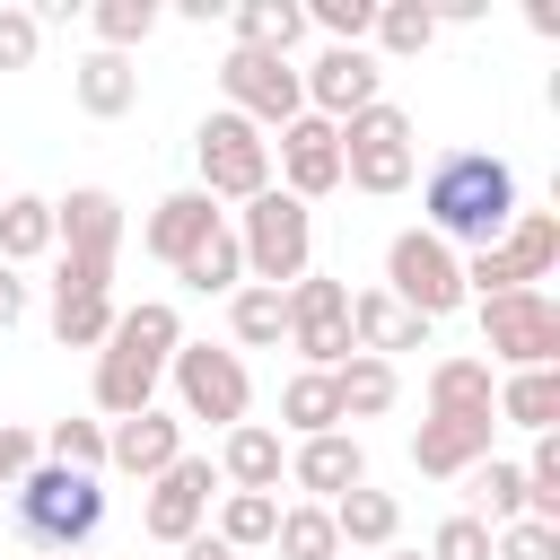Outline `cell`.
<instances>
[{
  "label": "cell",
  "instance_id": "21",
  "mask_svg": "<svg viewBox=\"0 0 560 560\" xmlns=\"http://www.w3.org/2000/svg\"><path fill=\"white\" fill-rule=\"evenodd\" d=\"M350 341H359L368 359H394V350H429V324H420L411 306H394L385 289H359V298H350Z\"/></svg>",
  "mask_w": 560,
  "mask_h": 560
},
{
  "label": "cell",
  "instance_id": "19",
  "mask_svg": "<svg viewBox=\"0 0 560 560\" xmlns=\"http://www.w3.org/2000/svg\"><path fill=\"white\" fill-rule=\"evenodd\" d=\"M280 472H289V455H280V429H262V420H236V429L219 438V481H228V490H271V499H280Z\"/></svg>",
  "mask_w": 560,
  "mask_h": 560
},
{
  "label": "cell",
  "instance_id": "40",
  "mask_svg": "<svg viewBox=\"0 0 560 560\" xmlns=\"http://www.w3.org/2000/svg\"><path fill=\"white\" fill-rule=\"evenodd\" d=\"M44 464L105 472V420H52V429H44Z\"/></svg>",
  "mask_w": 560,
  "mask_h": 560
},
{
  "label": "cell",
  "instance_id": "28",
  "mask_svg": "<svg viewBox=\"0 0 560 560\" xmlns=\"http://www.w3.org/2000/svg\"><path fill=\"white\" fill-rule=\"evenodd\" d=\"M35 254H52V201L44 192H0V262L18 271Z\"/></svg>",
  "mask_w": 560,
  "mask_h": 560
},
{
  "label": "cell",
  "instance_id": "6",
  "mask_svg": "<svg viewBox=\"0 0 560 560\" xmlns=\"http://www.w3.org/2000/svg\"><path fill=\"white\" fill-rule=\"evenodd\" d=\"M411 166H420V149H411V114L402 105H368V114L341 122V184L385 201V192L411 184Z\"/></svg>",
  "mask_w": 560,
  "mask_h": 560
},
{
  "label": "cell",
  "instance_id": "36",
  "mask_svg": "<svg viewBox=\"0 0 560 560\" xmlns=\"http://www.w3.org/2000/svg\"><path fill=\"white\" fill-rule=\"evenodd\" d=\"M271 551H280V560H332V551H341V534H332V508H315V499L280 508V525H271Z\"/></svg>",
  "mask_w": 560,
  "mask_h": 560
},
{
  "label": "cell",
  "instance_id": "45",
  "mask_svg": "<svg viewBox=\"0 0 560 560\" xmlns=\"http://www.w3.org/2000/svg\"><path fill=\"white\" fill-rule=\"evenodd\" d=\"M35 464H44V438H35V429H18V420H9V429H0V490H18V481H26V472H35Z\"/></svg>",
  "mask_w": 560,
  "mask_h": 560
},
{
  "label": "cell",
  "instance_id": "48",
  "mask_svg": "<svg viewBox=\"0 0 560 560\" xmlns=\"http://www.w3.org/2000/svg\"><path fill=\"white\" fill-rule=\"evenodd\" d=\"M175 551H184V560H236V551H228V542H219V534H210V525H201V534H192V542H175Z\"/></svg>",
  "mask_w": 560,
  "mask_h": 560
},
{
  "label": "cell",
  "instance_id": "29",
  "mask_svg": "<svg viewBox=\"0 0 560 560\" xmlns=\"http://www.w3.org/2000/svg\"><path fill=\"white\" fill-rule=\"evenodd\" d=\"M490 394H499V385H490V359H464V350H455V359L429 368V411H472V420H490Z\"/></svg>",
  "mask_w": 560,
  "mask_h": 560
},
{
  "label": "cell",
  "instance_id": "15",
  "mask_svg": "<svg viewBox=\"0 0 560 560\" xmlns=\"http://www.w3.org/2000/svg\"><path fill=\"white\" fill-rule=\"evenodd\" d=\"M490 429H499V420H472V411H429V420L411 429V464H420L429 481H455V472H472V464L490 455Z\"/></svg>",
  "mask_w": 560,
  "mask_h": 560
},
{
  "label": "cell",
  "instance_id": "3",
  "mask_svg": "<svg viewBox=\"0 0 560 560\" xmlns=\"http://www.w3.org/2000/svg\"><path fill=\"white\" fill-rule=\"evenodd\" d=\"M236 245H245L254 289H289V280H306V262H315V210L271 184V192H254V201L236 210Z\"/></svg>",
  "mask_w": 560,
  "mask_h": 560
},
{
  "label": "cell",
  "instance_id": "25",
  "mask_svg": "<svg viewBox=\"0 0 560 560\" xmlns=\"http://www.w3.org/2000/svg\"><path fill=\"white\" fill-rule=\"evenodd\" d=\"M70 88H79V114H96V122H114V114L140 105V70H131V52H88Z\"/></svg>",
  "mask_w": 560,
  "mask_h": 560
},
{
  "label": "cell",
  "instance_id": "16",
  "mask_svg": "<svg viewBox=\"0 0 560 560\" xmlns=\"http://www.w3.org/2000/svg\"><path fill=\"white\" fill-rule=\"evenodd\" d=\"M289 481L315 499V508H332L341 490H359L368 481V446L350 438V429H324V438H298V455H289Z\"/></svg>",
  "mask_w": 560,
  "mask_h": 560
},
{
  "label": "cell",
  "instance_id": "34",
  "mask_svg": "<svg viewBox=\"0 0 560 560\" xmlns=\"http://www.w3.org/2000/svg\"><path fill=\"white\" fill-rule=\"evenodd\" d=\"M228 332H236L245 350H280V341H289V298H280V289H254V280H245V289L228 298Z\"/></svg>",
  "mask_w": 560,
  "mask_h": 560
},
{
  "label": "cell",
  "instance_id": "22",
  "mask_svg": "<svg viewBox=\"0 0 560 560\" xmlns=\"http://www.w3.org/2000/svg\"><path fill=\"white\" fill-rule=\"evenodd\" d=\"M490 254L508 262V280H516V289H534V280H551V262H560V219H551V210H516V219H508V236H499Z\"/></svg>",
  "mask_w": 560,
  "mask_h": 560
},
{
  "label": "cell",
  "instance_id": "39",
  "mask_svg": "<svg viewBox=\"0 0 560 560\" xmlns=\"http://www.w3.org/2000/svg\"><path fill=\"white\" fill-rule=\"evenodd\" d=\"M429 35H438V9H420V0H376V44H385L394 61L429 52Z\"/></svg>",
  "mask_w": 560,
  "mask_h": 560
},
{
  "label": "cell",
  "instance_id": "46",
  "mask_svg": "<svg viewBox=\"0 0 560 560\" xmlns=\"http://www.w3.org/2000/svg\"><path fill=\"white\" fill-rule=\"evenodd\" d=\"M35 44H44V26L26 9H0V70H35Z\"/></svg>",
  "mask_w": 560,
  "mask_h": 560
},
{
  "label": "cell",
  "instance_id": "43",
  "mask_svg": "<svg viewBox=\"0 0 560 560\" xmlns=\"http://www.w3.org/2000/svg\"><path fill=\"white\" fill-rule=\"evenodd\" d=\"M429 560H490V525L455 508V516L438 525V542H429Z\"/></svg>",
  "mask_w": 560,
  "mask_h": 560
},
{
  "label": "cell",
  "instance_id": "42",
  "mask_svg": "<svg viewBox=\"0 0 560 560\" xmlns=\"http://www.w3.org/2000/svg\"><path fill=\"white\" fill-rule=\"evenodd\" d=\"M306 18H315L332 44H368V35H376V0H315Z\"/></svg>",
  "mask_w": 560,
  "mask_h": 560
},
{
  "label": "cell",
  "instance_id": "10",
  "mask_svg": "<svg viewBox=\"0 0 560 560\" xmlns=\"http://www.w3.org/2000/svg\"><path fill=\"white\" fill-rule=\"evenodd\" d=\"M280 298H289V350H298L306 368H324V376H332V368L359 350V341H350V289L306 271V280H289Z\"/></svg>",
  "mask_w": 560,
  "mask_h": 560
},
{
  "label": "cell",
  "instance_id": "41",
  "mask_svg": "<svg viewBox=\"0 0 560 560\" xmlns=\"http://www.w3.org/2000/svg\"><path fill=\"white\" fill-rule=\"evenodd\" d=\"M490 560H560V525L516 516V525H499V534H490Z\"/></svg>",
  "mask_w": 560,
  "mask_h": 560
},
{
  "label": "cell",
  "instance_id": "24",
  "mask_svg": "<svg viewBox=\"0 0 560 560\" xmlns=\"http://www.w3.org/2000/svg\"><path fill=\"white\" fill-rule=\"evenodd\" d=\"M332 534H341V542H359V551H394V534H402V499L359 481V490H341V499H332Z\"/></svg>",
  "mask_w": 560,
  "mask_h": 560
},
{
  "label": "cell",
  "instance_id": "9",
  "mask_svg": "<svg viewBox=\"0 0 560 560\" xmlns=\"http://www.w3.org/2000/svg\"><path fill=\"white\" fill-rule=\"evenodd\" d=\"M166 368H175V402H184V420H210V429H236V420H245L254 376H245L236 350H219V341H184Z\"/></svg>",
  "mask_w": 560,
  "mask_h": 560
},
{
  "label": "cell",
  "instance_id": "18",
  "mask_svg": "<svg viewBox=\"0 0 560 560\" xmlns=\"http://www.w3.org/2000/svg\"><path fill=\"white\" fill-rule=\"evenodd\" d=\"M158 359H140L131 341H105L96 350V411L105 420H131V411H158Z\"/></svg>",
  "mask_w": 560,
  "mask_h": 560
},
{
  "label": "cell",
  "instance_id": "14",
  "mask_svg": "<svg viewBox=\"0 0 560 560\" xmlns=\"http://www.w3.org/2000/svg\"><path fill=\"white\" fill-rule=\"evenodd\" d=\"M52 245L79 254V262H114V245H122V201H114L105 184H79L70 201H52Z\"/></svg>",
  "mask_w": 560,
  "mask_h": 560
},
{
  "label": "cell",
  "instance_id": "33",
  "mask_svg": "<svg viewBox=\"0 0 560 560\" xmlns=\"http://www.w3.org/2000/svg\"><path fill=\"white\" fill-rule=\"evenodd\" d=\"M228 18H236V44H245V52H289V44L306 35V9H298V0H236Z\"/></svg>",
  "mask_w": 560,
  "mask_h": 560
},
{
  "label": "cell",
  "instance_id": "5",
  "mask_svg": "<svg viewBox=\"0 0 560 560\" xmlns=\"http://www.w3.org/2000/svg\"><path fill=\"white\" fill-rule=\"evenodd\" d=\"M192 158H201V192L210 201H254V192H271V140L245 122V114H201V131H192Z\"/></svg>",
  "mask_w": 560,
  "mask_h": 560
},
{
  "label": "cell",
  "instance_id": "8",
  "mask_svg": "<svg viewBox=\"0 0 560 560\" xmlns=\"http://www.w3.org/2000/svg\"><path fill=\"white\" fill-rule=\"evenodd\" d=\"M481 350L499 368H560V306L542 289H508L481 298Z\"/></svg>",
  "mask_w": 560,
  "mask_h": 560
},
{
  "label": "cell",
  "instance_id": "49",
  "mask_svg": "<svg viewBox=\"0 0 560 560\" xmlns=\"http://www.w3.org/2000/svg\"><path fill=\"white\" fill-rule=\"evenodd\" d=\"M385 560H420V551H385Z\"/></svg>",
  "mask_w": 560,
  "mask_h": 560
},
{
  "label": "cell",
  "instance_id": "7",
  "mask_svg": "<svg viewBox=\"0 0 560 560\" xmlns=\"http://www.w3.org/2000/svg\"><path fill=\"white\" fill-rule=\"evenodd\" d=\"M219 88H228V114H245L254 131H289L298 114H306V79H298V61L289 52H228L219 61Z\"/></svg>",
  "mask_w": 560,
  "mask_h": 560
},
{
  "label": "cell",
  "instance_id": "27",
  "mask_svg": "<svg viewBox=\"0 0 560 560\" xmlns=\"http://www.w3.org/2000/svg\"><path fill=\"white\" fill-rule=\"evenodd\" d=\"M332 394H341V420H385V411H394V394H402V376H394V359L350 350V359L332 368Z\"/></svg>",
  "mask_w": 560,
  "mask_h": 560
},
{
  "label": "cell",
  "instance_id": "4",
  "mask_svg": "<svg viewBox=\"0 0 560 560\" xmlns=\"http://www.w3.org/2000/svg\"><path fill=\"white\" fill-rule=\"evenodd\" d=\"M385 298H394V306H411L420 324L455 315V306H464V254H455V245H438L429 228H402V236L385 245Z\"/></svg>",
  "mask_w": 560,
  "mask_h": 560
},
{
  "label": "cell",
  "instance_id": "47",
  "mask_svg": "<svg viewBox=\"0 0 560 560\" xmlns=\"http://www.w3.org/2000/svg\"><path fill=\"white\" fill-rule=\"evenodd\" d=\"M9 324H26V280L0 262V332H9Z\"/></svg>",
  "mask_w": 560,
  "mask_h": 560
},
{
  "label": "cell",
  "instance_id": "2",
  "mask_svg": "<svg viewBox=\"0 0 560 560\" xmlns=\"http://www.w3.org/2000/svg\"><path fill=\"white\" fill-rule=\"evenodd\" d=\"M9 508H18V534H26L35 551H79V542L105 525V481H96V472H70V464H35V472L9 490Z\"/></svg>",
  "mask_w": 560,
  "mask_h": 560
},
{
  "label": "cell",
  "instance_id": "37",
  "mask_svg": "<svg viewBox=\"0 0 560 560\" xmlns=\"http://www.w3.org/2000/svg\"><path fill=\"white\" fill-rule=\"evenodd\" d=\"M114 298H52V341L61 350H105L114 341Z\"/></svg>",
  "mask_w": 560,
  "mask_h": 560
},
{
  "label": "cell",
  "instance_id": "23",
  "mask_svg": "<svg viewBox=\"0 0 560 560\" xmlns=\"http://www.w3.org/2000/svg\"><path fill=\"white\" fill-rule=\"evenodd\" d=\"M490 411L516 420V429H534V438H551L560 429V368H508V385L490 394Z\"/></svg>",
  "mask_w": 560,
  "mask_h": 560
},
{
  "label": "cell",
  "instance_id": "44",
  "mask_svg": "<svg viewBox=\"0 0 560 560\" xmlns=\"http://www.w3.org/2000/svg\"><path fill=\"white\" fill-rule=\"evenodd\" d=\"M52 298H114V262H79V254H61Z\"/></svg>",
  "mask_w": 560,
  "mask_h": 560
},
{
  "label": "cell",
  "instance_id": "32",
  "mask_svg": "<svg viewBox=\"0 0 560 560\" xmlns=\"http://www.w3.org/2000/svg\"><path fill=\"white\" fill-rule=\"evenodd\" d=\"M271 525H280V499H271V490H219V525H210V534H219L236 560H245V551H262V542H271Z\"/></svg>",
  "mask_w": 560,
  "mask_h": 560
},
{
  "label": "cell",
  "instance_id": "13",
  "mask_svg": "<svg viewBox=\"0 0 560 560\" xmlns=\"http://www.w3.org/2000/svg\"><path fill=\"white\" fill-rule=\"evenodd\" d=\"M271 149H280V192H289V201H324V192H341V131H332L324 114H298Z\"/></svg>",
  "mask_w": 560,
  "mask_h": 560
},
{
  "label": "cell",
  "instance_id": "11",
  "mask_svg": "<svg viewBox=\"0 0 560 560\" xmlns=\"http://www.w3.org/2000/svg\"><path fill=\"white\" fill-rule=\"evenodd\" d=\"M210 499H219V464L210 455H175L140 499V534L149 542H192L210 525Z\"/></svg>",
  "mask_w": 560,
  "mask_h": 560
},
{
  "label": "cell",
  "instance_id": "26",
  "mask_svg": "<svg viewBox=\"0 0 560 560\" xmlns=\"http://www.w3.org/2000/svg\"><path fill=\"white\" fill-rule=\"evenodd\" d=\"M175 280H184V289H201V298H236V289H245V245H236V228L219 219V228L175 262Z\"/></svg>",
  "mask_w": 560,
  "mask_h": 560
},
{
  "label": "cell",
  "instance_id": "35",
  "mask_svg": "<svg viewBox=\"0 0 560 560\" xmlns=\"http://www.w3.org/2000/svg\"><path fill=\"white\" fill-rule=\"evenodd\" d=\"M114 341H131L140 359H158V368H166V359L184 350V315H175L166 298H140V306H122V315H114Z\"/></svg>",
  "mask_w": 560,
  "mask_h": 560
},
{
  "label": "cell",
  "instance_id": "30",
  "mask_svg": "<svg viewBox=\"0 0 560 560\" xmlns=\"http://www.w3.org/2000/svg\"><path fill=\"white\" fill-rule=\"evenodd\" d=\"M280 429H298V438L341 429V394H332V376H324V368H298V376L280 385Z\"/></svg>",
  "mask_w": 560,
  "mask_h": 560
},
{
  "label": "cell",
  "instance_id": "17",
  "mask_svg": "<svg viewBox=\"0 0 560 560\" xmlns=\"http://www.w3.org/2000/svg\"><path fill=\"white\" fill-rule=\"evenodd\" d=\"M175 455H184V420L175 411H131V420L105 429V464L131 472V481H158Z\"/></svg>",
  "mask_w": 560,
  "mask_h": 560
},
{
  "label": "cell",
  "instance_id": "31",
  "mask_svg": "<svg viewBox=\"0 0 560 560\" xmlns=\"http://www.w3.org/2000/svg\"><path fill=\"white\" fill-rule=\"evenodd\" d=\"M464 516H481L490 534H499V525H516V516H525V464L481 455V464H472V508H464Z\"/></svg>",
  "mask_w": 560,
  "mask_h": 560
},
{
  "label": "cell",
  "instance_id": "20",
  "mask_svg": "<svg viewBox=\"0 0 560 560\" xmlns=\"http://www.w3.org/2000/svg\"><path fill=\"white\" fill-rule=\"evenodd\" d=\"M210 228H219V201H210V192L192 184V192H166V201L149 210V228H140V245H149L158 262H184V254H192V245H201Z\"/></svg>",
  "mask_w": 560,
  "mask_h": 560
},
{
  "label": "cell",
  "instance_id": "38",
  "mask_svg": "<svg viewBox=\"0 0 560 560\" xmlns=\"http://www.w3.org/2000/svg\"><path fill=\"white\" fill-rule=\"evenodd\" d=\"M88 26H96V52H131L158 35V0H96Z\"/></svg>",
  "mask_w": 560,
  "mask_h": 560
},
{
  "label": "cell",
  "instance_id": "12",
  "mask_svg": "<svg viewBox=\"0 0 560 560\" xmlns=\"http://www.w3.org/2000/svg\"><path fill=\"white\" fill-rule=\"evenodd\" d=\"M298 79H306V114H324L332 131H341L350 114L385 105V70H376V52H368V44H324Z\"/></svg>",
  "mask_w": 560,
  "mask_h": 560
},
{
  "label": "cell",
  "instance_id": "1",
  "mask_svg": "<svg viewBox=\"0 0 560 560\" xmlns=\"http://www.w3.org/2000/svg\"><path fill=\"white\" fill-rule=\"evenodd\" d=\"M420 210H429V236L438 245H499L508 219H516V166L490 158V149H446L429 175H420Z\"/></svg>",
  "mask_w": 560,
  "mask_h": 560
}]
</instances>
